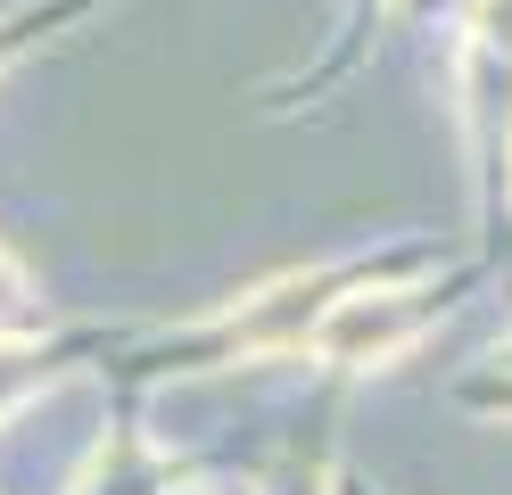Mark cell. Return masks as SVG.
<instances>
[{
    "mask_svg": "<svg viewBox=\"0 0 512 495\" xmlns=\"http://www.w3.org/2000/svg\"><path fill=\"white\" fill-rule=\"evenodd\" d=\"M422 330H430V306L413 289H356V297H331V306H323V322H314V355L364 372V363L405 355Z\"/></svg>",
    "mask_w": 512,
    "mask_h": 495,
    "instance_id": "cell-1",
    "label": "cell"
},
{
    "mask_svg": "<svg viewBox=\"0 0 512 495\" xmlns=\"http://www.w3.org/2000/svg\"><path fill=\"white\" fill-rule=\"evenodd\" d=\"M25 388H34V372H25V355H17V347H0V413H9Z\"/></svg>",
    "mask_w": 512,
    "mask_h": 495,
    "instance_id": "cell-2",
    "label": "cell"
},
{
    "mask_svg": "<svg viewBox=\"0 0 512 495\" xmlns=\"http://www.w3.org/2000/svg\"><path fill=\"white\" fill-rule=\"evenodd\" d=\"M17 297H25V273L9 264V248H0V314H17Z\"/></svg>",
    "mask_w": 512,
    "mask_h": 495,
    "instance_id": "cell-3",
    "label": "cell"
},
{
    "mask_svg": "<svg viewBox=\"0 0 512 495\" xmlns=\"http://www.w3.org/2000/svg\"><path fill=\"white\" fill-rule=\"evenodd\" d=\"M488 405H512V396H504V388H488Z\"/></svg>",
    "mask_w": 512,
    "mask_h": 495,
    "instance_id": "cell-4",
    "label": "cell"
}]
</instances>
